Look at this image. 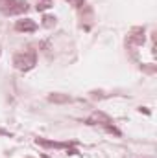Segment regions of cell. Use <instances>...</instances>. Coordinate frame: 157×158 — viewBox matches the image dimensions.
Instances as JSON below:
<instances>
[{
    "mask_svg": "<svg viewBox=\"0 0 157 158\" xmlns=\"http://www.w3.org/2000/svg\"><path fill=\"white\" fill-rule=\"evenodd\" d=\"M48 99H50V101H54V103H67V101H70V98H69V96H61V94H50V96H48Z\"/></svg>",
    "mask_w": 157,
    "mask_h": 158,
    "instance_id": "4",
    "label": "cell"
},
{
    "mask_svg": "<svg viewBox=\"0 0 157 158\" xmlns=\"http://www.w3.org/2000/svg\"><path fill=\"white\" fill-rule=\"evenodd\" d=\"M15 30L17 31H24V33H32L37 30V24L32 20V19H20L15 22Z\"/></svg>",
    "mask_w": 157,
    "mask_h": 158,
    "instance_id": "3",
    "label": "cell"
},
{
    "mask_svg": "<svg viewBox=\"0 0 157 158\" xmlns=\"http://www.w3.org/2000/svg\"><path fill=\"white\" fill-rule=\"evenodd\" d=\"M37 64V57L34 52H20L13 57V66L20 72H28Z\"/></svg>",
    "mask_w": 157,
    "mask_h": 158,
    "instance_id": "1",
    "label": "cell"
},
{
    "mask_svg": "<svg viewBox=\"0 0 157 158\" xmlns=\"http://www.w3.org/2000/svg\"><path fill=\"white\" fill-rule=\"evenodd\" d=\"M67 2H70V4H74L76 7H79V6H83V2H85V0H67Z\"/></svg>",
    "mask_w": 157,
    "mask_h": 158,
    "instance_id": "5",
    "label": "cell"
},
{
    "mask_svg": "<svg viewBox=\"0 0 157 158\" xmlns=\"http://www.w3.org/2000/svg\"><path fill=\"white\" fill-rule=\"evenodd\" d=\"M91 125H104V127H107L109 131H115L113 127H111V118L109 116H105L104 112H92L91 116H89V119H87ZM117 132V131H115Z\"/></svg>",
    "mask_w": 157,
    "mask_h": 158,
    "instance_id": "2",
    "label": "cell"
}]
</instances>
